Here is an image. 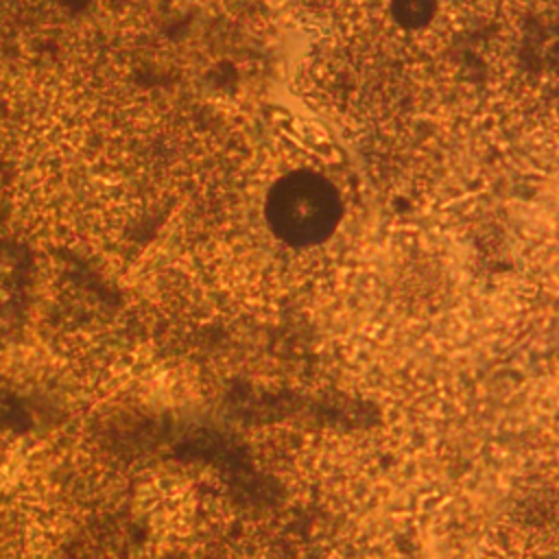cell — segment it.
I'll return each mask as SVG.
<instances>
[{
	"label": "cell",
	"mask_w": 559,
	"mask_h": 559,
	"mask_svg": "<svg viewBox=\"0 0 559 559\" xmlns=\"http://www.w3.org/2000/svg\"><path fill=\"white\" fill-rule=\"evenodd\" d=\"M341 218V197L334 186L310 170L284 175L269 192L266 221L275 236L293 247L325 240Z\"/></svg>",
	"instance_id": "cell-1"
},
{
	"label": "cell",
	"mask_w": 559,
	"mask_h": 559,
	"mask_svg": "<svg viewBox=\"0 0 559 559\" xmlns=\"http://www.w3.org/2000/svg\"><path fill=\"white\" fill-rule=\"evenodd\" d=\"M393 11L402 24L419 26L430 20L435 4H432V0H395Z\"/></svg>",
	"instance_id": "cell-2"
}]
</instances>
